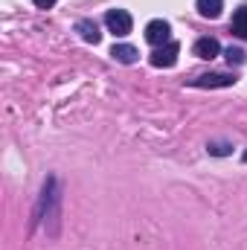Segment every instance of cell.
<instances>
[{
    "label": "cell",
    "mask_w": 247,
    "mask_h": 250,
    "mask_svg": "<svg viewBox=\"0 0 247 250\" xmlns=\"http://www.w3.org/2000/svg\"><path fill=\"white\" fill-rule=\"evenodd\" d=\"M105 23H108V29L117 35V38H125L128 32H131V15L125 12V9H111L108 15H105Z\"/></svg>",
    "instance_id": "obj_1"
},
{
    "label": "cell",
    "mask_w": 247,
    "mask_h": 250,
    "mask_svg": "<svg viewBox=\"0 0 247 250\" xmlns=\"http://www.w3.org/2000/svg\"><path fill=\"white\" fill-rule=\"evenodd\" d=\"M178 53H181V47H178L175 41H169V44H160V47L148 56V62H151V67H172V64L178 62Z\"/></svg>",
    "instance_id": "obj_2"
},
{
    "label": "cell",
    "mask_w": 247,
    "mask_h": 250,
    "mask_svg": "<svg viewBox=\"0 0 247 250\" xmlns=\"http://www.w3.org/2000/svg\"><path fill=\"white\" fill-rule=\"evenodd\" d=\"M230 148H233L230 143H209V146H206V151H209V154H218V157H221V154H230Z\"/></svg>",
    "instance_id": "obj_11"
},
{
    "label": "cell",
    "mask_w": 247,
    "mask_h": 250,
    "mask_svg": "<svg viewBox=\"0 0 247 250\" xmlns=\"http://www.w3.org/2000/svg\"><path fill=\"white\" fill-rule=\"evenodd\" d=\"M195 9L201 12V18L215 21L221 15V9H224V0H195Z\"/></svg>",
    "instance_id": "obj_7"
},
{
    "label": "cell",
    "mask_w": 247,
    "mask_h": 250,
    "mask_svg": "<svg viewBox=\"0 0 247 250\" xmlns=\"http://www.w3.org/2000/svg\"><path fill=\"white\" fill-rule=\"evenodd\" d=\"M32 3H35L38 9H53V6H56V0H32Z\"/></svg>",
    "instance_id": "obj_12"
},
{
    "label": "cell",
    "mask_w": 247,
    "mask_h": 250,
    "mask_svg": "<svg viewBox=\"0 0 247 250\" xmlns=\"http://www.w3.org/2000/svg\"><path fill=\"white\" fill-rule=\"evenodd\" d=\"M230 26H233V32H236L239 38H247V6H242V9L233 15V23H230Z\"/></svg>",
    "instance_id": "obj_9"
},
{
    "label": "cell",
    "mask_w": 247,
    "mask_h": 250,
    "mask_svg": "<svg viewBox=\"0 0 247 250\" xmlns=\"http://www.w3.org/2000/svg\"><path fill=\"white\" fill-rule=\"evenodd\" d=\"M224 56H227L230 64H245V50H242V47H227Z\"/></svg>",
    "instance_id": "obj_10"
},
{
    "label": "cell",
    "mask_w": 247,
    "mask_h": 250,
    "mask_svg": "<svg viewBox=\"0 0 247 250\" xmlns=\"http://www.w3.org/2000/svg\"><path fill=\"white\" fill-rule=\"evenodd\" d=\"M242 160H245V163H247V151H245V154H242Z\"/></svg>",
    "instance_id": "obj_13"
},
{
    "label": "cell",
    "mask_w": 247,
    "mask_h": 250,
    "mask_svg": "<svg viewBox=\"0 0 247 250\" xmlns=\"http://www.w3.org/2000/svg\"><path fill=\"white\" fill-rule=\"evenodd\" d=\"M189 84L192 87H230V84H236V76H230V73H206V76L192 79Z\"/></svg>",
    "instance_id": "obj_3"
},
{
    "label": "cell",
    "mask_w": 247,
    "mask_h": 250,
    "mask_svg": "<svg viewBox=\"0 0 247 250\" xmlns=\"http://www.w3.org/2000/svg\"><path fill=\"white\" fill-rule=\"evenodd\" d=\"M76 32H79L87 44H99V41H102V32H99V26H96L93 21H79V23H76Z\"/></svg>",
    "instance_id": "obj_6"
},
{
    "label": "cell",
    "mask_w": 247,
    "mask_h": 250,
    "mask_svg": "<svg viewBox=\"0 0 247 250\" xmlns=\"http://www.w3.org/2000/svg\"><path fill=\"white\" fill-rule=\"evenodd\" d=\"M145 41L160 47V44H169V23L166 21H151L145 26Z\"/></svg>",
    "instance_id": "obj_4"
},
{
    "label": "cell",
    "mask_w": 247,
    "mask_h": 250,
    "mask_svg": "<svg viewBox=\"0 0 247 250\" xmlns=\"http://www.w3.org/2000/svg\"><path fill=\"white\" fill-rule=\"evenodd\" d=\"M111 56L117 59V62H123V64H134L137 62V50L131 47V44H114V50H111Z\"/></svg>",
    "instance_id": "obj_8"
},
{
    "label": "cell",
    "mask_w": 247,
    "mask_h": 250,
    "mask_svg": "<svg viewBox=\"0 0 247 250\" xmlns=\"http://www.w3.org/2000/svg\"><path fill=\"white\" fill-rule=\"evenodd\" d=\"M192 53H195L198 59H206V62H209V59H215V56L221 53V44H218L215 38H198Z\"/></svg>",
    "instance_id": "obj_5"
}]
</instances>
